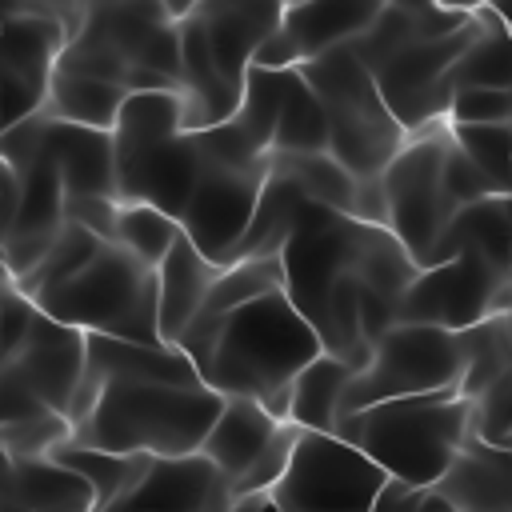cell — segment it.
Listing matches in <instances>:
<instances>
[{
	"instance_id": "obj_1",
	"label": "cell",
	"mask_w": 512,
	"mask_h": 512,
	"mask_svg": "<svg viewBox=\"0 0 512 512\" xmlns=\"http://www.w3.org/2000/svg\"><path fill=\"white\" fill-rule=\"evenodd\" d=\"M176 348L220 400H256L276 420H288L292 380L324 352L284 288L248 300L212 324H188Z\"/></svg>"
},
{
	"instance_id": "obj_2",
	"label": "cell",
	"mask_w": 512,
	"mask_h": 512,
	"mask_svg": "<svg viewBox=\"0 0 512 512\" xmlns=\"http://www.w3.org/2000/svg\"><path fill=\"white\" fill-rule=\"evenodd\" d=\"M220 404L224 400L200 380L104 376L88 404L72 416V444L152 460L196 456Z\"/></svg>"
},
{
	"instance_id": "obj_3",
	"label": "cell",
	"mask_w": 512,
	"mask_h": 512,
	"mask_svg": "<svg viewBox=\"0 0 512 512\" xmlns=\"http://www.w3.org/2000/svg\"><path fill=\"white\" fill-rule=\"evenodd\" d=\"M472 432V400L460 392L384 400L360 412H340L332 436L360 448L388 480L436 488Z\"/></svg>"
},
{
	"instance_id": "obj_4",
	"label": "cell",
	"mask_w": 512,
	"mask_h": 512,
	"mask_svg": "<svg viewBox=\"0 0 512 512\" xmlns=\"http://www.w3.org/2000/svg\"><path fill=\"white\" fill-rule=\"evenodd\" d=\"M36 312L84 336L164 344L156 328V268L140 264L120 244H100L96 256L60 288L40 292Z\"/></svg>"
},
{
	"instance_id": "obj_5",
	"label": "cell",
	"mask_w": 512,
	"mask_h": 512,
	"mask_svg": "<svg viewBox=\"0 0 512 512\" xmlns=\"http://www.w3.org/2000/svg\"><path fill=\"white\" fill-rule=\"evenodd\" d=\"M328 120V156L356 180H376L392 156L408 144V132L396 124L372 72L352 56V48H332L296 68Z\"/></svg>"
},
{
	"instance_id": "obj_6",
	"label": "cell",
	"mask_w": 512,
	"mask_h": 512,
	"mask_svg": "<svg viewBox=\"0 0 512 512\" xmlns=\"http://www.w3.org/2000/svg\"><path fill=\"white\" fill-rule=\"evenodd\" d=\"M192 136L200 148V176L180 212V232L192 240V248L204 260L224 268L264 192L268 156H260L232 120L216 128H200Z\"/></svg>"
},
{
	"instance_id": "obj_7",
	"label": "cell",
	"mask_w": 512,
	"mask_h": 512,
	"mask_svg": "<svg viewBox=\"0 0 512 512\" xmlns=\"http://www.w3.org/2000/svg\"><path fill=\"white\" fill-rule=\"evenodd\" d=\"M464 380V348L456 332L396 324L384 340L372 344L368 364L352 376L340 412H360L384 400L460 392Z\"/></svg>"
},
{
	"instance_id": "obj_8",
	"label": "cell",
	"mask_w": 512,
	"mask_h": 512,
	"mask_svg": "<svg viewBox=\"0 0 512 512\" xmlns=\"http://www.w3.org/2000/svg\"><path fill=\"white\" fill-rule=\"evenodd\" d=\"M388 476L332 432H296L284 476L264 496L272 512H372Z\"/></svg>"
},
{
	"instance_id": "obj_9",
	"label": "cell",
	"mask_w": 512,
	"mask_h": 512,
	"mask_svg": "<svg viewBox=\"0 0 512 512\" xmlns=\"http://www.w3.org/2000/svg\"><path fill=\"white\" fill-rule=\"evenodd\" d=\"M444 152H448V124H436L428 132L408 136V144L392 156V164L380 176L384 204H388L384 228L412 256L416 268H424L440 232L456 216V204L448 200L444 180H440Z\"/></svg>"
},
{
	"instance_id": "obj_10",
	"label": "cell",
	"mask_w": 512,
	"mask_h": 512,
	"mask_svg": "<svg viewBox=\"0 0 512 512\" xmlns=\"http://www.w3.org/2000/svg\"><path fill=\"white\" fill-rule=\"evenodd\" d=\"M512 308V276L496 272L484 256L460 252L448 264L420 268L396 304V324L468 332L488 316Z\"/></svg>"
},
{
	"instance_id": "obj_11",
	"label": "cell",
	"mask_w": 512,
	"mask_h": 512,
	"mask_svg": "<svg viewBox=\"0 0 512 512\" xmlns=\"http://www.w3.org/2000/svg\"><path fill=\"white\" fill-rule=\"evenodd\" d=\"M472 40H476V16L460 32L444 36V40L408 44L404 52H396L392 60H384L372 72V80L380 88V100L388 104V112L396 116V124L408 136L428 132L436 124H448L452 68L468 52Z\"/></svg>"
},
{
	"instance_id": "obj_12",
	"label": "cell",
	"mask_w": 512,
	"mask_h": 512,
	"mask_svg": "<svg viewBox=\"0 0 512 512\" xmlns=\"http://www.w3.org/2000/svg\"><path fill=\"white\" fill-rule=\"evenodd\" d=\"M112 160H116V200L160 208L180 224V212L200 176V148L192 132L140 148H112Z\"/></svg>"
},
{
	"instance_id": "obj_13",
	"label": "cell",
	"mask_w": 512,
	"mask_h": 512,
	"mask_svg": "<svg viewBox=\"0 0 512 512\" xmlns=\"http://www.w3.org/2000/svg\"><path fill=\"white\" fill-rule=\"evenodd\" d=\"M8 368L40 396L44 408L68 416L84 376V332L64 328L44 312H32L20 348L8 356Z\"/></svg>"
},
{
	"instance_id": "obj_14",
	"label": "cell",
	"mask_w": 512,
	"mask_h": 512,
	"mask_svg": "<svg viewBox=\"0 0 512 512\" xmlns=\"http://www.w3.org/2000/svg\"><path fill=\"white\" fill-rule=\"evenodd\" d=\"M224 476L196 452L176 460H148L132 492L108 512H228Z\"/></svg>"
},
{
	"instance_id": "obj_15",
	"label": "cell",
	"mask_w": 512,
	"mask_h": 512,
	"mask_svg": "<svg viewBox=\"0 0 512 512\" xmlns=\"http://www.w3.org/2000/svg\"><path fill=\"white\" fill-rule=\"evenodd\" d=\"M284 4L272 0H204L196 4V20L204 24L212 64L232 96L244 92V72L252 64V52L268 32L280 28Z\"/></svg>"
},
{
	"instance_id": "obj_16",
	"label": "cell",
	"mask_w": 512,
	"mask_h": 512,
	"mask_svg": "<svg viewBox=\"0 0 512 512\" xmlns=\"http://www.w3.org/2000/svg\"><path fill=\"white\" fill-rule=\"evenodd\" d=\"M40 148L52 160L64 200L108 196L116 200V160H112V132L76 128L40 112Z\"/></svg>"
},
{
	"instance_id": "obj_17",
	"label": "cell",
	"mask_w": 512,
	"mask_h": 512,
	"mask_svg": "<svg viewBox=\"0 0 512 512\" xmlns=\"http://www.w3.org/2000/svg\"><path fill=\"white\" fill-rule=\"evenodd\" d=\"M436 492L460 512H512V456L468 432Z\"/></svg>"
},
{
	"instance_id": "obj_18",
	"label": "cell",
	"mask_w": 512,
	"mask_h": 512,
	"mask_svg": "<svg viewBox=\"0 0 512 512\" xmlns=\"http://www.w3.org/2000/svg\"><path fill=\"white\" fill-rule=\"evenodd\" d=\"M216 276H220V268L212 260H204L192 248V240L180 232V240L156 268V328H160L164 344H176L184 336V328L196 320Z\"/></svg>"
},
{
	"instance_id": "obj_19",
	"label": "cell",
	"mask_w": 512,
	"mask_h": 512,
	"mask_svg": "<svg viewBox=\"0 0 512 512\" xmlns=\"http://www.w3.org/2000/svg\"><path fill=\"white\" fill-rule=\"evenodd\" d=\"M460 252H476L484 256L496 272L512 276V200L508 196H488L480 204H468L460 208L448 228L440 232L436 248L428 252L424 268H436V264H448L456 260Z\"/></svg>"
},
{
	"instance_id": "obj_20",
	"label": "cell",
	"mask_w": 512,
	"mask_h": 512,
	"mask_svg": "<svg viewBox=\"0 0 512 512\" xmlns=\"http://www.w3.org/2000/svg\"><path fill=\"white\" fill-rule=\"evenodd\" d=\"M376 12L380 0H304V4H284L280 28L304 64L332 48L352 44L376 20Z\"/></svg>"
},
{
	"instance_id": "obj_21",
	"label": "cell",
	"mask_w": 512,
	"mask_h": 512,
	"mask_svg": "<svg viewBox=\"0 0 512 512\" xmlns=\"http://www.w3.org/2000/svg\"><path fill=\"white\" fill-rule=\"evenodd\" d=\"M280 424L284 420L268 416L256 400H224L200 444V456L224 476V484H236L252 468V460L272 444Z\"/></svg>"
},
{
	"instance_id": "obj_22",
	"label": "cell",
	"mask_w": 512,
	"mask_h": 512,
	"mask_svg": "<svg viewBox=\"0 0 512 512\" xmlns=\"http://www.w3.org/2000/svg\"><path fill=\"white\" fill-rule=\"evenodd\" d=\"M308 204V196L280 172L268 168V180H264V192L256 200V212L236 244V252L228 256V264H244V260H276L284 240L292 236L296 220H300V208ZM224 264V268H228Z\"/></svg>"
},
{
	"instance_id": "obj_23",
	"label": "cell",
	"mask_w": 512,
	"mask_h": 512,
	"mask_svg": "<svg viewBox=\"0 0 512 512\" xmlns=\"http://www.w3.org/2000/svg\"><path fill=\"white\" fill-rule=\"evenodd\" d=\"M356 368L320 352L296 380L288 392V424H296L300 432H332L344 408V392L352 384Z\"/></svg>"
},
{
	"instance_id": "obj_24",
	"label": "cell",
	"mask_w": 512,
	"mask_h": 512,
	"mask_svg": "<svg viewBox=\"0 0 512 512\" xmlns=\"http://www.w3.org/2000/svg\"><path fill=\"white\" fill-rule=\"evenodd\" d=\"M476 16V40L452 68V96L464 88H496L508 92L512 84V40L508 20L500 8H472Z\"/></svg>"
},
{
	"instance_id": "obj_25",
	"label": "cell",
	"mask_w": 512,
	"mask_h": 512,
	"mask_svg": "<svg viewBox=\"0 0 512 512\" xmlns=\"http://www.w3.org/2000/svg\"><path fill=\"white\" fill-rule=\"evenodd\" d=\"M124 100H128V92H124L120 84H104V80H84V76L52 72L40 112H48L52 120L76 124V128L112 132V124H116Z\"/></svg>"
},
{
	"instance_id": "obj_26",
	"label": "cell",
	"mask_w": 512,
	"mask_h": 512,
	"mask_svg": "<svg viewBox=\"0 0 512 512\" xmlns=\"http://www.w3.org/2000/svg\"><path fill=\"white\" fill-rule=\"evenodd\" d=\"M48 460L64 464L68 472H76L88 492H92V512H108L112 504H120L132 484L140 480L144 464L152 456H116V452H100V448H88V444H60Z\"/></svg>"
},
{
	"instance_id": "obj_27",
	"label": "cell",
	"mask_w": 512,
	"mask_h": 512,
	"mask_svg": "<svg viewBox=\"0 0 512 512\" xmlns=\"http://www.w3.org/2000/svg\"><path fill=\"white\" fill-rule=\"evenodd\" d=\"M12 484L24 512H92L88 484L56 460H12Z\"/></svg>"
},
{
	"instance_id": "obj_28",
	"label": "cell",
	"mask_w": 512,
	"mask_h": 512,
	"mask_svg": "<svg viewBox=\"0 0 512 512\" xmlns=\"http://www.w3.org/2000/svg\"><path fill=\"white\" fill-rule=\"evenodd\" d=\"M268 168L288 176L312 204L352 216V196H356V176H348L328 152H268Z\"/></svg>"
},
{
	"instance_id": "obj_29",
	"label": "cell",
	"mask_w": 512,
	"mask_h": 512,
	"mask_svg": "<svg viewBox=\"0 0 512 512\" xmlns=\"http://www.w3.org/2000/svg\"><path fill=\"white\" fill-rule=\"evenodd\" d=\"M268 152H328L324 108L296 68L284 72V96H280V116H276V132H272Z\"/></svg>"
},
{
	"instance_id": "obj_30",
	"label": "cell",
	"mask_w": 512,
	"mask_h": 512,
	"mask_svg": "<svg viewBox=\"0 0 512 512\" xmlns=\"http://www.w3.org/2000/svg\"><path fill=\"white\" fill-rule=\"evenodd\" d=\"M464 348V380L460 396L476 400L484 388H492L508 368H512V332H508V312L480 320L468 332H456Z\"/></svg>"
},
{
	"instance_id": "obj_31",
	"label": "cell",
	"mask_w": 512,
	"mask_h": 512,
	"mask_svg": "<svg viewBox=\"0 0 512 512\" xmlns=\"http://www.w3.org/2000/svg\"><path fill=\"white\" fill-rule=\"evenodd\" d=\"M280 96H284V72H264V68L248 64L244 92H240V104L232 112V124L240 128V136L260 156H268V148H272V132H276V116H280Z\"/></svg>"
},
{
	"instance_id": "obj_32",
	"label": "cell",
	"mask_w": 512,
	"mask_h": 512,
	"mask_svg": "<svg viewBox=\"0 0 512 512\" xmlns=\"http://www.w3.org/2000/svg\"><path fill=\"white\" fill-rule=\"evenodd\" d=\"M180 240V224L172 216H164L160 208L148 204H124L116 212V244L124 252H132L140 264L160 268V260L172 252V244Z\"/></svg>"
},
{
	"instance_id": "obj_33",
	"label": "cell",
	"mask_w": 512,
	"mask_h": 512,
	"mask_svg": "<svg viewBox=\"0 0 512 512\" xmlns=\"http://www.w3.org/2000/svg\"><path fill=\"white\" fill-rule=\"evenodd\" d=\"M448 136L488 176V184L500 196L512 192V124H484V128L448 124Z\"/></svg>"
},
{
	"instance_id": "obj_34",
	"label": "cell",
	"mask_w": 512,
	"mask_h": 512,
	"mask_svg": "<svg viewBox=\"0 0 512 512\" xmlns=\"http://www.w3.org/2000/svg\"><path fill=\"white\" fill-rule=\"evenodd\" d=\"M296 424H280V432L272 436V444L252 460V468L236 480V484H228V496L232 500H252V496H268L272 492V484L284 476V468H288V456H292V444H296Z\"/></svg>"
},
{
	"instance_id": "obj_35",
	"label": "cell",
	"mask_w": 512,
	"mask_h": 512,
	"mask_svg": "<svg viewBox=\"0 0 512 512\" xmlns=\"http://www.w3.org/2000/svg\"><path fill=\"white\" fill-rule=\"evenodd\" d=\"M508 432H512V368L472 400V436H480L492 448H504Z\"/></svg>"
},
{
	"instance_id": "obj_36",
	"label": "cell",
	"mask_w": 512,
	"mask_h": 512,
	"mask_svg": "<svg viewBox=\"0 0 512 512\" xmlns=\"http://www.w3.org/2000/svg\"><path fill=\"white\" fill-rule=\"evenodd\" d=\"M448 124H460V128L512 124V96L496 88H464L448 104Z\"/></svg>"
},
{
	"instance_id": "obj_37",
	"label": "cell",
	"mask_w": 512,
	"mask_h": 512,
	"mask_svg": "<svg viewBox=\"0 0 512 512\" xmlns=\"http://www.w3.org/2000/svg\"><path fill=\"white\" fill-rule=\"evenodd\" d=\"M440 180H444V192H448V200L456 204V212L468 208V204H480V200H488V196H500V192L488 184V176L452 144V136H448V152H444Z\"/></svg>"
},
{
	"instance_id": "obj_38",
	"label": "cell",
	"mask_w": 512,
	"mask_h": 512,
	"mask_svg": "<svg viewBox=\"0 0 512 512\" xmlns=\"http://www.w3.org/2000/svg\"><path fill=\"white\" fill-rule=\"evenodd\" d=\"M116 212H120V200H108V196L64 200V220L88 228V232H92L96 240H104V244H116Z\"/></svg>"
},
{
	"instance_id": "obj_39",
	"label": "cell",
	"mask_w": 512,
	"mask_h": 512,
	"mask_svg": "<svg viewBox=\"0 0 512 512\" xmlns=\"http://www.w3.org/2000/svg\"><path fill=\"white\" fill-rule=\"evenodd\" d=\"M372 512H452V504L436 488H412V484L388 480L380 488Z\"/></svg>"
},
{
	"instance_id": "obj_40",
	"label": "cell",
	"mask_w": 512,
	"mask_h": 512,
	"mask_svg": "<svg viewBox=\"0 0 512 512\" xmlns=\"http://www.w3.org/2000/svg\"><path fill=\"white\" fill-rule=\"evenodd\" d=\"M252 68H264V72H292V68H300V56H296L292 40L284 36V28L268 32L260 40V48L252 52Z\"/></svg>"
},
{
	"instance_id": "obj_41",
	"label": "cell",
	"mask_w": 512,
	"mask_h": 512,
	"mask_svg": "<svg viewBox=\"0 0 512 512\" xmlns=\"http://www.w3.org/2000/svg\"><path fill=\"white\" fill-rule=\"evenodd\" d=\"M0 512H24L16 500V484H12V460L0 452Z\"/></svg>"
},
{
	"instance_id": "obj_42",
	"label": "cell",
	"mask_w": 512,
	"mask_h": 512,
	"mask_svg": "<svg viewBox=\"0 0 512 512\" xmlns=\"http://www.w3.org/2000/svg\"><path fill=\"white\" fill-rule=\"evenodd\" d=\"M0 200L16 204V184H12V172L4 164V128H0Z\"/></svg>"
},
{
	"instance_id": "obj_43",
	"label": "cell",
	"mask_w": 512,
	"mask_h": 512,
	"mask_svg": "<svg viewBox=\"0 0 512 512\" xmlns=\"http://www.w3.org/2000/svg\"><path fill=\"white\" fill-rule=\"evenodd\" d=\"M228 512H272V508H268L264 496H252V500H232Z\"/></svg>"
},
{
	"instance_id": "obj_44",
	"label": "cell",
	"mask_w": 512,
	"mask_h": 512,
	"mask_svg": "<svg viewBox=\"0 0 512 512\" xmlns=\"http://www.w3.org/2000/svg\"><path fill=\"white\" fill-rule=\"evenodd\" d=\"M4 292H12V276H8V268H4V260H0V296Z\"/></svg>"
},
{
	"instance_id": "obj_45",
	"label": "cell",
	"mask_w": 512,
	"mask_h": 512,
	"mask_svg": "<svg viewBox=\"0 0 512 512\" xmlns=\"http://www.w3.org/2000/svg\"><path fill=\"white\" fill-rule=\"evenodd\" d=\"M504 12V20H508V40H512V8H500ZM508 96H512V84H508Z\"/></svg>"
},
{
	"instance_id": "obj_46",
	"label": "cell",
	"mask_w": 512,
	"mask_h": 512,
	"mask_svg": "<svg viewBox=\"0 0 512 512\" xmlns=\"http://www.w3.org/2000/svg\"><path fill=\"white\" fill-rule=\"evenodd\" d=\"M504 452H508V456H512V432H508V440H504Z\"/></svg>"
},
{
	"instance_id": "obj_47",
	"label": "cell",
	"mask_w": 512,
	"mask_h": 512,
	"mask_svg": "<svg viewBox=\"0 0 512 512\" xmlns=\"http://www.w3.org/2000/svg\"><path fill=\"white\" fill-rule=\"evenodd\" d=\"M4 364H8V356H4V348H0V368H4Z\"/></svg>"
},
{
	"instance_id": "obj_48",
	"label": "cell",
	"mask_w": 512,
	"mask_h": 512,
	"mask_svg": "<svg viewBox=\"0 0 512 512\" xmlns=\"http://www.w3.org/2000/svg\"><path fill=\"white\" fill-rule=\"evenodd\" d=\"M508 200H512V192H508Z\"/></svg>"
}]
</instances>
